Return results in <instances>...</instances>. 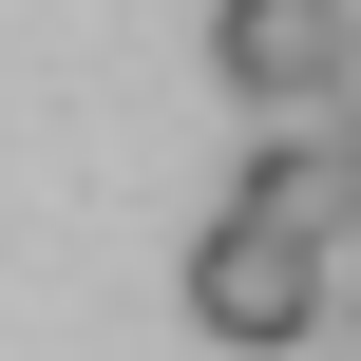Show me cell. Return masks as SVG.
Segmentation results:
<instances>
[{"label":"cell","mask_w":361,"mask_h":361,"mask_svg":"<svg viewBox=\"0 0 361 361\" xmlns=\"http://www.w3.org/2000/svg\"><path fill=\"white\" fill-rule=\"evenodd\" d=\"M171 286H190V324H209V343H324V286H343V267H324V247H286V228H247V209H209Z\"/></svg>","instance_id":"cell-1"},{"label":"cell","mask_w":361,"mask_h":361,"mask_svg":"<svg viewBox=\"0 0 361 361\" xmlns=\"http://www.w3.org/2000/svg\"><path fill=\"white\" fill-rule=\"evenodd\" d=\"M209 76L247 114H343V0H209Z\"/></svg>","instance_id":"cell-2"},{"label":"cell","mask_w":361,"mask_h":361,"mask_svg":"<svg viewBox=\"0 0 361 361\" xmlns=\"http://www.w3.org/2000/svg\"><path fill=\"white\" fill-rule=\"evenodd\" d=\"M228 209L343 267V114H267V133H247V171H228Z\"/></svg>","instance_id":"cell-3"},{"label":"cell","mask_w":361,"mask_h":361,"mask_svg":"<svg viewBox=\"0 0 361 361\" xmlns=\"http://www.w3.org/2000/svg\"><path fill=\"white\" fill-rule=\"evenodd\" d=\"M343 247H361V114H343Z\"/></svg>","instance_id":"cell-4"}]
</instances>
